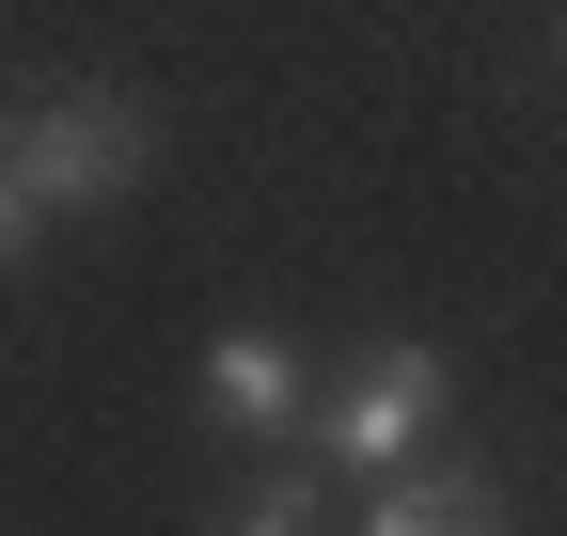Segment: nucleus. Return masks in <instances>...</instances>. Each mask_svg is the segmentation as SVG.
Returning a JSON list of instances; mask_svg holds the SVG:
<instances>
[{"mask_svg": "<svg viewBox=\"0 0 567 536\" xmlns=\"http://www.w3.org/2000/svg\"><path fill=\"white\" fill-rule=\"evenodd\" d=\"M457 426V363L425 348V331H379V348H347V379L300 411V442L331 457V474H394V457H425Z\"/></svg>", "mask_w": 567, "mask_h": 536, "instance_id": "f257e3e1", "label": "nucleus"}, {"mask_svg": "<svg viewBox=\"0 0 567 536\" xmlns=\"http://www.w3.org/2000/svg\"><path fill=\"white\" fill-rule=\"evenodd\" d=\"M363 489H379V505H363L379 536H473V520H505V489H488L473 457H442V442L394 457V474H363Z\"/></svg>", "mask_w": 567, "mask_h": 536, "instance_id": "20e7f679", "label": "nucleus"}, {"mask_svg": "<svg viewBox=\"0 0 567 536\" xmlns=\"http://www.w3.org/2000/svg\"><path fill=\"white\" fill-rule=\"evenodd\" d=\"M32 237V189H17V158H0V252H17Z\"/></svg>", "mask_w": 567, "mask_h": 536, "instance_id": "39448f33", "label": "nucleus"}, {"mask_svg": "<svg viewBox=\"0 0 567 536\" xmlns=\"http://www.w3.org/2000/svg\"><path fill=\"white\" fill-rule=\"evenodd\" d=\"M189 394H205V426H221V442H300V411H316V379H300L284 331H221V348L189 363Z\"/></svg>", "mask_w": 567, "mask_h": 536, "instance_id": "7ed1b4c3", "label": "nucleus"}, {"mask_svg": "<svg viewBox=\"0 0 567 536\" xmlns=\"http://www.w3.org/2000/svg\"><path fill=\"white\" fill-rule=\"evenodd\" d=\"M0 158H17L32 221H95V206H126V189H142V111H126V95H48Z\"/></svg>", "mask_w": 567, "mask_h": 536, "instance_id": "f03ea898", "label": "nucleus"}]
</instances>
